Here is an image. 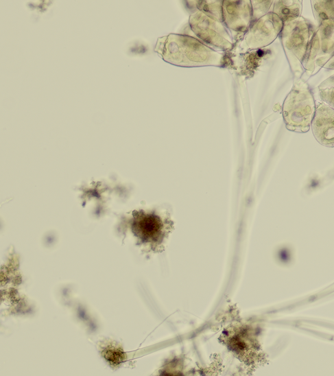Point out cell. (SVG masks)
I'll list each match as a JSON object with an SVG mask.
<instances>
[{"mask_svg":"<svg viewBox=\"0 0 334 376\" xmlns=\"http://www.w3.org/2000/svg\"><path fill=\"white\" fill-rule=\"evenodd\" d=\"M320 52L316 64L322 67L334 53V20L323 21L317 27Z\"/></svg>","mask_w":334,"mask_h":376,"instance_id":"cell-9","label":"cell"},{"mask_svg":"<svg viewBox=\"0 0 334 376\" xmlns=\"http://www.w3.org/2000/svg\"><path fill=\"white\" fill-rule=\"evenodd\" d=\"M154 50L165 61L178 67H223L226 62L224 51L188 35L170 34L160 37Z\"/></svg>","mask_w":334,"mask_h":376,"instance_id":"cell-1","label":"cell"},{"mask_svg":"<svg viewBox=\"0 0 334 376\" xmlns=\"http://www.w3.org/2000/svg\"><path fill=\"white\" fill-rule=\"evenodd\" d=\"M334 86V74L329 77L324 81H323L320 85L319 89L328 88Z\"/></svg>","mask_w":334,"mask_h":376,"instance_id":"cell-16","label":"cell"},{"mask_svg":"<svg viewBox=\"0 0 334 376\" xmlns=\"http://www.w3.org/2000/svg\"><path fill=\"white\" fill-rule=\"evenodd\" d=\"M315 111L314 98L308 84L302 80L296 78L283 105L286 128L296 132H308Z\"/></svg>","mask_w":334,"mask_h":376,"instance_id":"cell-2","label":"cell"},{"mask_svg":"<svg viewBox=\"0 0 334 376\" xmlns=\"http://www.w3.org/2000/svg\"><path fill=\"white\" fill-rule=\"evenodd\" d=\"M197 10L204 12L209 16L223 22V1H194Z\"/></svg>","mask_w":334,"mask_h":376,"instance_id":"cell-13","label":"cell"},{"mask_svg":"<svg viewBox=\"0 0 334 376\" xmlns=\"http://www.w3.org/2000/svg\"><path fill=\"white\" fill-rule=\"evenodd\" d=\"M319 95L324 103L334 109V86L319 89Z\"/></svg>","mask_w":334,"mask_h":376,"instance_id":"cell-15","label":"cell"},{"mask_svg":"<svg viewBox=\"0 0 334 376\" xmlns=\"http://www.w3.org/2000/svg\"><path fill=\"white\" fill-rule=\"evenodd\" d=\"M311 128L315 140L322 145L334 147V109L326 103L315 108Z\"/></svg>","mask_w":334,"mask_h":376,"instance_id":"cell-7","label":"cell"},{"mask_svg":"<svg viewBox=\"0 0 334 376\" xmlns=\"http://www.w3.org/2000/svg\"><path fill=\"white\" fill-rule=\"evenodd\" d=\"M315 29L313 25L302 16L283 23L281 32V43L296 79L300 78L304 73L302 61Z\"/></svg>","mask_w":334,"mask_h":376,"instance_id":"cell-3","label":"cell"},{"mask_svg":"<svg viewBox=\"0 0 334 376\" xmlns=\"http://www.w3.org/2000/svg\"><path fill=\"white\" fill-rule=\"evenodd\" d=\"M222 19L231 34L246 33L252 22L251 1H223Z\"/></svg>","mask_w":334,"mask_h":376,"instance_id":"cell-6","label":"cell"},{"mask_svg":"<svg viewBox=\"0 0 334 376\" xmlns=\"http://www.w3.org/2000/svg\"><path fill=\"white\" fill-rule=\"evenodd\" d=\"M283 21L272 12L253 21L242 38L246 50L259 49L271 44L281 32Z\"/></svg>","mask_w":334,"mask_h":376,"instance_id":"cell-5","label":"cell"},{"mask_svg":"<svg viewBox=\"0 0 334 376\" xmlns=\"http://www.w3.org/2000/svg\"><path fill=\"white\" fill-rule=\"evenodd\" d=\"M272 3L273 1H251L252 22L267 14Z\"/></svg>","mask_w":334,"mask_h":376,"instance_id":"cell-14","label":"cell"},{"mask_svg":"<svg viewBox=\"0 0 334 376\" xmlns=\"http://www.w3.org/2000/svg\"><path fill=\"white\" fill-rule=\"evenodd\" d=\"M189 23L195 36L208 47L221 51L232 49L233 38L223 22L196 9L190 15Z\"/></svg>","mask_w":334,"mask_h":376,"instance_id":"cell-4","label":"cell"},{"mask_svg":"<svg viewBox=\"0 0 334 376\" xmlns=\"http://www.w3.org/2000/svg\"><path fill=\"white\" fill-rule=\"evenodd\" d=\"M302 1H275L272 12L284 23L291 21L301 16Z\"/></svg>","mask_w":334,"mask_h":376,"instance_id":"cell-10","label":"cell"},{"mask_svg":"<svg viewBox=\"0 0 334 376\" xmlns=\"http://www.w3.org/2000/svg\"><path fill=\"white\" fill-rule=\"evenodd\" d=\"M317 26L328 20H334V1H311Z\"/></svg>","mask_w":334,"mask_h":376,"instance_id":"cell-12","label":"cell"},{"mask_svg":"<svg viewBox=\"0 0 334 376\" xmlns=\"http://www.w3.org/2000/svg\"><path fill=\"white\" fill-rule=\"evenodd\" d=\"M323 67L326 69H334V53L329 57Z\"/></svg>","mask_w":334,"mask_h":376,"instance_id":"cell-17","label":"cell"},{"mask_svg":"<svg viewBox=\"0 0 334 376\" xmlns=\"http://www.w3.org/2000/svg\"><path fill=\"white\" fill-rule=\"evenodd\" d=\"M163 226L156 215L139 211L134 215L132 230L143 240L157 241L161 236Z\"/></svg>","mask_w":334,"mask_h":376,"instance_id":"cell-8","label":"cell"},{"mask_svg":"<svg viewBox=\"0 0 334 376\" xmlns=\"http://www.w3.org/2000/svg\"><path fill=\"white\" fill-rule=\"evenodd\" d=\"M320 46L317 29L313 32L308 49L302 61V68L304 72L311 73L313 72L318 56L320 55Z\"/></svg>","mask_w":334,"mask_h":376,"instance_id":"cell-11","label":"cell"}]
</instances>
